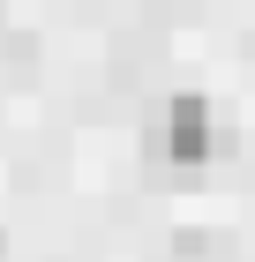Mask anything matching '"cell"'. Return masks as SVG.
Returning <instances> with one entry per match:
<instances>
[{"instance_id": "cell-1", "label": "cell", "mask_w": 255, "mask_h": 262, "mask_svg": "<svg viewBox=\"0 0 255 262\" xmlns=\"http://www.w3.org/2000/svg\"><path fill=\"white\" fill-rule=\"evenodd\" d=\"M210 142H218V127H210V105H203V98H173V105H165V158L203 165Z\"/></svg>"}]
</instances>
